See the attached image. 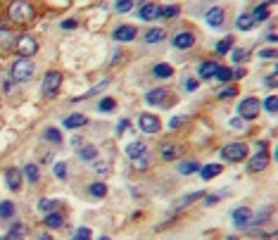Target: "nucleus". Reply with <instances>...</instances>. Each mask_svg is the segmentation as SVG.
<instances>
[{
  "label": "nucleus",
  "mask_w": 278,
  "mask_h": 240,
  "mask_svg": "<svg viewBox=\"0 0 278 240\" xmlns=\"http://www.w3.org/2000/svg\"><path fill=\"white\" fill-rule=\"evenodd\" d=\"M7 14H10L12 22L26 24V22H31V19H33L36 10H33V5L29 2V0H14V2H10V10H7Z\"/></svg>",
  "instance_id": "nucleus-1"
},
{
  "label": "nucleus",
  "mask_w": 278,
  "mask_h": 240,
  "mask_svg": "<svg viewBox=\"0 0 278 240\" xmlns=\"http://www.w3.org/2000/svg\"><path fill=\"white\" fill-rule=\"evenodd\" d=\"M36 72V65H33L31 57H17L10 67V74L14 81H29Z\"/></svg>",
  "instance_id": "nucleus-2"
},
{
  "label": "nucleus",
  "mask_w": 278,
  "mask_h": 240,
  "mask_svg": "<svg viewBox=\"0 0 278 240\" xmlns=\"http://www.w3.org/2000/svg\"><path fill=\"white\" fill-rule=\"evenodd\" d=\"M60 86H62V72H57V69H48V72H45V77H43V86H41L43 95H45V98L57 95Z\"/></svg>",
  "instance_id": "nucleus-3"
},
{
  "label": "nucleus",
  "mask_w": 278,
  "mask_h": 240,
  "mask_svg": "<svg viewBox=\"0 0 278 240\" xmlns=\"http://www.w3.org/2000/svg\"><path fill=\"white\" fill-rule=\"evenodd\" d=\"M221 160L226 162H243L247 160V145L245 143H228L221 148Z\"/></svg>",
  "instance_id": "nucleus-4"
},
{
  "label": "nucleus",
  "mask_w": 278,
  "mask_h": 240,
  "mask_svg": "<svg viewBox=\"0 0 278 240\" xmlns=\"http://www.w3.org/2000/svg\"><path fill=\"white\" fill-rule=\"evenodd\" d=\"M259 109H262V102H259L257 98H243L240 102H238V117L250 121L259 114Z\"/></svg>",
  "instance_id": "nucleus-5"
},
{
  "label": "nucleus",
  "mask_w": 278,
  "mask_h": 240,
  "mask_svg": "<svg viewBox=\"0 0 278 240\" xmlns=\"http://www.w3.org/2000/svg\"><path fill=\"white\" fill-rule=\"evenodd\" d=\"M14 48H17L19 57H33V55L38 53V41L33 36H19L14 41Z\"/></svg>",
  "instance_id": "nucleus-6"
},
{
  "label": "nucleus",
  "mask_w": 278,
  "mask_h": 240,
  "mask_svg": "<svg viewBox=\"0 0 278 240\" xmlns=\"http://www.w3.org/2000/svg\"><path fill=\"white\" fill-rule=\"evenodd\" d=\"M138 129L143 133H148V136H155V133L162 131V124L160 119L155 117V114H148V112H143L138 117Z\"/></svg>",
  "instance_id": "nucleus-7"
},
{
  "label": "nucleus",
  "mask_w": 278,
  "mask_h": 240,
  "mask_svg": "<svg viewBox=\"0 0 278 240\" xmlns=\"http://www.w3.org/2000/svg\"><path fill=\"white\" fill-rule=\"evenodd\" d=\"M204 22H207L209 29H221L224 22H226V10L224 7H219V5L209 7V10L204 12Z\"/></svg>",
  "instance_id": "nucleus-8"
},
{
  "label": "nucleus",
  "mask_w": 278,
  "mask_h": 240,
  "mask_svg": "<svg viewBox=\"0 0 278 240\" xmlns=\"http://www.w3.org/2000/svg\"><path fill=\"white\" fill-rule=\"evenodd\" d=\"M269 160H271V157H269L267 150H259L257 155H252V157L247 160V171H250V174H259V171H264V169L269 166Z\"/></svg>",
  "instance_id": "nucleus-9"
},
{
  "label": "nucleus",
  "mask_w": 278,
  "mask_h": 240,
  "mask_svg": "<svg viewBox=\"0 0 278 240\" xmlns=\"http://www.w3.org/2000/svg\"><path fill=\"white\" fill-rule=\"evenodd\" d=\"M250 219H252V209L250 207H235L231 212V221H233L235 229H247L250 226Z\"/></svg>",
  "instance_id": "nucleus-10"
},
{
  "label": "nucleus",
  "mask_w": 278,
  "mask_h": 240,
  "mask_svg": "<svg viewBox=\"0 0 278 240\" xmlns=\"http://www.w3.org/2000/svg\"><path fill=\"white\" fill-rule=\"evenodd\" d=\"M136 36H138V29L131 26V24H121V26H117V29L112 31V38H114L117 43H128V41H133Z\"/></svg>",
  "instance_id": "nucleus-11"
},
{
  "label": "nucleus",
  "mask_w": 278,
  "mask_h": 240,
  "mask_svg": "<svg viewBox=\"0 0 278 240\" xmlns=\"http://www.w3.org/2000/svg\"><path fill=\"white\" fill-rule=\"evenodd\" d=\"M21 183H24V174H21V169L17 166H10V169H5V186L10 188V190H19Z\"/></svg>",
  "instance_id": "nucleus-12"
},
{
  "label": "nucleus",
  "mask_w": 278,
  "mask_h": 240,
  "mask_svg": "<svg viewBox=\"0 0 278 240\" xmlns=\"http://www.w3.org/2000/svg\"><path fill=\"white\" fill-rule=\"evenodd\" d=\"M171 45L176 48V50H188L195 45V33L192 31H179L174 38H171Z\"/></svg>",
  "instance_id": "nucleus-13"
},
{
  "label": "nucleus",
  "mask_w": 278,
  "mask_h": 240,
  "mask_svg": "<svg viewBox=\"0 0 278 240\" xmlns=\"http://www.w3.org/2000/svg\"><path fill=\"white\" fill-rule=\"evenodd\" d=\"M86 124H88V117L81 114V112H72V114H67L62 119V126L64 129H69V131H74V129H84Z\"/></svg>",
  "instance_id": "nucleus-14"
},
{
  "label": "nucleus",
  "mask_w": 278,
  "mask_h": 240,
  "mask_svg": "<svg viewBox=\"0 0 278 240\" xmlns=\"http://www.w3.org/2000/svg\"><path fill=\"white\" fill-rule=\"evenodd\" d=\"M167 98H169L167 88H152V90L145 93V102H148V105H169Z\"/></svg>",
  "instance_id": "nucleus-15"
},
{
  "label": "nucleus",
  "mask_w": 278,
  "mask_h": 240,
  "mask_svg": "<svg viewBox=\"0 0 278 240\" xmlns=\"http://www.w3.org/2000/svg\"><path fill=\"white\" fill-rule=\"evenodd\" d=\"M29 236V226L26 224H21V221H14L10 226V231L5 233V238L2 240H24Z\"/></svg>",
  "instance_id": "nucleus-16"
},
{
  "label": "nucleus",
  "mask_w": 278,
  "mask_h": 240,
  "mask_svg": "<svg viewBox=\"0 0 278 240\" xmlns=\"http://www.w3.org/2000/svg\"><path fill=\"white\" fill-rule=\"evenodd\" d=\"M138 17L143 22H155V19H160V5H155V2H145L143 7H140Z\"/></svg>",
  "instance_id": "nucleus-17"
},
{
  "label": "nucleus",
  "mask_w": 278,
  "mask_h": 240,
  "mask_svg": "<svg viewBox=\"0 0 278 240\" xmlns=\"http://www.w3.org/2000/svg\"><path fill=\"white\" fill-rule=\"evenodd\" d=\"M43 224H45L48 229H53V231L62 229V224H64V214L60 212V209H53V212H48V214L43 217Z\"/></svg>",
  "instance_id": "nucleus-18"
},
{
  "label": "nucleus",
  "mask_w": 278,
  "mask_h": 240,
  "mask_svg": "<svg viewBox=\"0 0 278 240\" xmlns=\"http://www.w3.org/2000/svg\"><path fill=\"white\" fill-rule=\"evenodd\" d=\"M216 69H219V65L216 62H212V60H204V62H200L197 65V79H212L214 74H216Z\"/></svg>",
  "instance_id": "nucleus-19"
},
{
  "label": "nucleus",
  "mask_w": 278,
  "mask_h": 240,
  "mask_svg": "<svg viewBox=\"0 0 278 240\" xmlns=\"http://www.w3.org/2000/svg\"><path fill=\"white\" fill-rule=\"evenodd\" d=\"M143 153H148V143L145 141H131L126 145V157L128 160H136V157H140Z\"/></svg>",
  "instance_id": "nucleus-20"
},
{
  "label": "nucleus",
  "mask_w": 278,
  "mask_h": 240,
  "mask_svg": "<svg viewBox=\"0 0 278 240\" xmlns=\"http://www.w3.org/2000/svg\"><path fill=\"white\" fill-rule=\"evenodd\" d=\"M224 171V166L221 164H204V166H200L197 169V174H200V178H204V181H209V178H216V176Z\"/></svg>",
  "instance_id": "nucleus-21"
},
{
  "label": "nucleus",
  "mask_w": 278,
  "mask_h": 240,
  "mask_svg": "<svg viewBox=\"0 0 278 240\" xmlns=\"http://www.w3.org/2000/svg\"><path fill=\"white\" fill-rule=\"evenodd\" d=\"M76 157H79V160H81V162H95L97 160V148L95 145H81V148H79V153H76Z\"/></svg>",
  "instance_id": "nucleus-22"
},
{
  "label": "nucleus",
  "mask_w": 278,
  "mask_h": 240,
  "mask_svg": "<svg viewBox=\"0 0 278 240\" xmlns=\"http://www.w3.org/2000/svg\"><path fill=\"white\" fill-rule=\"evenodd\" d=\"M167 38V29H162V26H155V29H150L145 36H143V41L148 45H152V43H160V41H164Z\"/></svg>",
  "instance_id": "nucleus-23"
},
{
  "label": "nucleus",
  "mask_w": 278,
  "mask_h": 240,
  "mask_svg": "<svg viewBox=\"0 0 278 240\" xmlns=\"http://www.w3.org/2000/svg\"><path fill=\"white\" fill-rule=\"evenodd\" d=\"M179 157V148L174 145V143H164L160 148V160H164V162H171V160H176Z\"/></svg>",
  "instance_id": "nucleus-24"
},
{
  "label": "nucleus",
  "mask_w": 278,
  "mask_h": 240,
  "mask_svg": "<svg viewBox=\"0 0 278 240\" xmlns=\"http://www.w3.org/2000/svg\"><path fill=\"white\" fill-rule=\"evenodd\" d=\"M252 26H255V19H252V14H250V12L238 14V19H235V29H238V31H250Z\"/></svg>",
  "instance_id": "nucleus-25"
},
{
  "label": "nucleus",
  "mask_w": 278,
  "mask_h": 240,
  "mask_svg": "<svg viewBox=\"0 0 278 240\" xmlns=\"http://www.w3.org/2000/svg\"><path fill=\"white\" fill-rule=\"evenodd\" d=\"M152 77L155 79H171L174 77V69H171L167 62H157V65L152 67Z\"/></svg>",
  "instance_id": "nucleus-26"
},
{
  "label": "nucleus",
  "mask_w": 278,
  "mask_h": 240,
  "mask_svg": "<svg viewBox=\"0 0 278 240\" xmlns=\"http://www.w3.org/2000/svg\"><path fill=\"white\" fill-rule=\"evenodd\" d=\"M88 195L93 197V200H102L107 195V186L102 181H93L91 186H88Z\"/></svg>",
  "instance_id": "nucleus-27"
},
{
  "label": "nucleus",
  "mask_w": 278,
  "mask_h": 240,
  "mask_svg": "<svg viewBox=\"0 0 278 240\" xmlns=\"http://www.w3.org/2000/svg\"><path fill=\"white\" fill-rule=\"evenodd\" d=\"M21 174H24V178H26L29 183H38V178H41V169H38L36 164H26V166L21 169Z\"/></svg>",
  "instance_id": "nucleus-28"
},
{
  "label": "nucleus",
  "mask_w": 278,
  "mask_h": 240,
  "mask_svg": "<svg viewBox=\"0 0 278 240\" xmlns=\"http://www.w3.org/2000/svg\"><path fill=\"white\" fill-rule=\"evenodd\" d=\"M202 195H204L202 190H195V193H188V195H183L181 200H179V202L174 205V209H183V207H188V205H192L195 200H200Z\"/></svg>",
  "instance_id": "nucleus-29"
},
{
  "label": "nucleus",
  "mask_w": 278,
  "mask_h": 240,
  "mask_svg": "<svg viewBox=\"0 0 278 240\" xmlns=\"http://www.w3.org/2000/svg\"><path fill=\"white\" fill-rule=\"evenodd\" d=\"M14 214H17L14 202H12V200H2V202H0V219L5 221V219H12Z\"/></svg>",
  "instance_id": "nucleus-30"
},
{
  "label": "nucleus",
  "mask_w": 278,
  "mask_h": 240,
  "mask_svg": "<svg viewBox=\"0 0 278 240\" xmlns=\"http://www.w3.org/2000/svg\"><path fill=\"white\" fill-rule=\"evenodd\" d=\"M43 138L48 143H53V145H60L62 143V133H60V129H55V126H48L45 133H43Z\"/></svg>",
  "instance_id": "nucleus-31"
},
{
  "label": "nucleus",
  "mask_w": 278,
  "mask_h": 240,
  "mask_svg": "<svg viewBox=\"0 0 278 240\" xmlns=\"http://www.w3.org/2000/svg\"><path fill=\"white\" fill-rule=\"evenodd\" d=\"M200 169V164L195 162V160H183V162H179V174H195Z\"/></svg>",
  "instance_id": "nucleus-32"
},
{
  "label": "nucleus",
  "mask_w": 278,
  "mask_h": 240,
  "mask_svg": "<svg viewBox=\"0 0 278 240\" xmlns=\"http://www.w3.org/2000/svg\"><path fill=\"white\" fill-rule=\"evenodd\" d=\"M271 212H274V207H271V205H267L264 209H259L257 214H252V219H250V224H252V226H257V224H264V221L269 219V214H271Z\"/></svg>",
  "instance_id": "nucleus-33"
},
{
  "label": "nucleus",
  "mask_w": 278,
  "mask_h": 240,
  "mask_svg": "<svg viewBox=\"0 0 278 240\" xmlns=\"http://www.w3.org/2000/svg\"><path fill=\"white\" fill-rule=\"evenodd\" d=\"M57 207H60V202L53 200V197H43L41 202H38V212H43V214H48V212H53Z\"/></svg>",
  "instance_id": "nucleus-34"
},
{
  "label": "nucleus",
  "mask_w": 278,
  "mask_h": 240,
  "mask_svg": "<svg viewBox=\"0 0 278 240\" xmlns=\"http://www.w3.org/2000/svg\"><path fill=\"white\" fill-rule=\"evenodd\" d=\"M250 14H252L255 24H257V22H267V19H269V7L264 5V2H262V5H257L255 12H250Z\"/></svg>",
  "instance_id": "nucleus-35"
},
{
  "label": "nucleus",
  "mask_w": 278,
  "mask_h": 240,
  "mask_svg": "<svg viewBox=\"0 0 278 240\" xmlns=\"http://www.w3.org/2000/svg\"><path fill=\"white\" fill-rule=\"evenodd\" d=\"M214 77L219 79L221 83H231V81H233V72H231L228 67H221V65H219V69H216V74H214Z\"/></svg>",
  "instance_id": "nucleus-36"
},
{
  "label": "nucleus",
  "mask_w": 278,
  "mask_h": 240,
  "mask_svg": "<svg viewBox=\"0 0 278 240\" xmlns=\"http://www.w3.org/2000/svg\"><path fill=\"white\" fill-rule=\"evenodd\" d=\"M148 166H150V153H143L140 157L133 160V169H136V171H145Z\"/></svg>",
  "instance_id": "nucleus-37"
},
{
  "label": "nucleus",
  "mask_w": 278,
  "mask_h": 240,
  "mask_svg": "<svg viewBox=\"0 0 278 240\" xmlns=\"http://www.w3.org/2000/svg\"><path fill=\"white\" fill-rule=\"evenodd\" d=\"M179 5H167V7H160V17L162 19H174V17H179Z\"/></svg>",
  "instance_id": "nucleus-38"
},
{
  "label": "nucleus",
  "mask_w": 278,
  "mask_h": 240,
  "mask_svg": "<svg viewBox=\"0 0 278 240\" xmlns=\"http://www.w3.org/2000/svg\"><path fill=\"white\" fill-rule=\"evenodd\" d=\"M231 45H233V36H226V38H221V41L216 43V53L219 55L231 53Z\"/></svg>",
  "instance_id": "nucleus-39"
},
{
  "label": "nucleus",
  "mask_w": 278,
  "mask_h": 240,
  "mask_svg": "<svg viewBox=\"0 0 278 240\" xmlns=\"http://www.w3.org/2000/svg\"><path fill=\"white\" fill-rule=\"evenodd\" d=\"M97 109H100V112H114V109H117V100L114 98H102L100 102H97Z\"/></svg>",
  "instance_id": "nucleus-40"
},
{
  "label": "nucleus",
  "mask_w": 278,
  "mask_h": 240,
  "mask_svg": "<svg viewBox=\"0 0 278 240\" xmlns=\"http://www.w3.org/2000/svg\"><path fill=\"white\" fill-rule=\"evenodd\" d=\"M72 240H93V233H91V229H86V226H79L72 233Z\"/></svg>",
  "instance_id": "nucleus-41"
},
{
  "label": "nucleus",
  "mask_w": 278,
  "mask_h": 240,
  "mask_svg": "<svg viewBox=\"0 0 278 240\" xmlns=\"http://www.w3.org/2000/svg\"><path fill=\"white\" fill-rule=\"evenodd\" d=\"M14 43V33L7 29H0V48H10Z\"/></svg>",
  "instance_id": "nucleus-42"
},
{
  "label": "nucleus",
  "mask_w": 278,
  "mask_h": 240,
  "mask_svg": "<svg viewBox=\"0 0 278 240\" xmlns=\"http://www.w3.org/2000/svg\"><path fill=\"white\" fill-rule=\"evenodd\" d=\"M262 105H264V109H267L269 114H276V109H278V98H276V95H269L267 100H262Z\"/></svg>",
  "instance_id": "nucleus-43"
},
{
  "label": "nucleus",
  "mask_w": 278,
  "mask_h": 240,
  "mask_svg": "<svg viewBox=\"0 0 278 240\" xmlns=\"http://www.w3.org/2000/svg\"><path fill=\"white\" fill-rule=\"evenodd\" d=\"M131 7H133V0H117V2H114V10H117L119 14L131 12Z\"/></svg>",
  "instance_id": "nucleus-44"
},
{
  "label": "nucleus",
  "mask_w": 278,
  "mask_h": 240,
  "mask_svg": "<svg viewBox=\"0 0 278 240\" xmlns=\"http://www.w3.org/2000/svg\"><path fill=\"white\" fill-rule=\"evenodd\" d=\"M53 174L57 176V178H67V162H55Z\"/></svg>",
  "instance_id": "nucleus-45"
},
{
  "label": "nucleus",
  "mask_w": 278,
  "mask_h": 240,
  "mask_svg": "<svg viewBox=\"0 0 278 240\" xmlns=\"http://www.w3.org/2000/svg\"><path fill=\"white\" fill-rule=\"evenodd\" d=\"M224 195H226L224 190H216V193H212V195L204 200V207H212V205H216V202H219V200H221Z\"/></svg>",
  "instance_id": "nucleus-46"
},
{
  "label": "nucleus",
  "mask_w": 278,
  "mask_h": 240,
  "mask_svg": "<svg viewBox=\"0 0 278 240\" xmlns=\"http://www.w3.org/2000/svg\"><path fill=\"white\" fill-rule=\"evenodd\" d=\"M197 79H183V90H188V93H195L197 90Z\"/></svg>",
  "instance_id": "nucleus-47"
},
{
  "label": "nucleus",
  "mask_w": 278,
  "mask_h": 240,
  "mask_svg": "<svg viewBox=\"0 0 278 240\" xmlns=\"http://www.w3.org/2000/svg\"><path fill=\"white\" fill-rule=\"evenodd\" d=\"M257 55H259V60H276V48H264Z\"/></svg>",
  "instance_id": "nucleus-48"
},
{
  "label": "nucleus",
  "mask_w": 278,
  "mask_h": 240,
  "mask_svg": "<svg viewBox=\"0 0 278 240\" xmlns=\"http://www.w3.org/2000/svg\"><path fill=\"white\" fill-rule=\"evenodd\" d=\"M233 95H235V86H226V88H221V90L216 93V98H221V100L233 98Z\"/></svg>",
  "instance_id": "nucleus-49"
},
{
  "label": "nucleus",
  "mask_w": 278,
  "mask_h": 240,
  "mask_svg": "<svg viewBox=\"0 0 278 240\" xmlns=\"http://www.w3.org/2000/svg\"><path fill=\"white\" fill-rule=\"evenodd\" d=\"M185 121H188V117H183V114H179V117H174V119L169 121V129H171V131H174V129H181V126L185 124Z\"/></svg>",
  "instance_id": "nucleus-50"
},
{
  "label": "nucleus",
  "mask_w": 278,
  "mask_h": 240,
  "mask_svg": "<svg viewBox=\"0 0 278 240\" xmlns=\"http://www.w3.org/2000/svg\"><path fill=\"white\" fill-rule=\"evenodd\" d=\"M60 26H62V31H74L76 26H79V22H76V19H64Z\"/></svg>",
  "instance_id": "nucleus-51"
},
{
  "label": "nucleus",
  "mask_w": 278,
  "mask_h": 240,
  "mask_svg": "<svg viewBox=\"0 0 278 240\" xmlns=\"http://www.w3.org/2000/svg\"><path fill=\"white\" fill-rule=\"evenodd\" d=\"M231 57H233V62L238 65V62H245L247 53H245V50H240V48H238V50H233V55H231Z\"/></svg>",
  "instance_id": "nucleus-52"
},
{
  "label": "nucleus",
  "mask_w": 278,
  "mask_h": 240,
  "mask_svg": "<svg viewBox=\"0 0 278 240\" xmlns=\"http://www.w3.org/2000/svg\"><path fill=\"white\" fill-rule=\"evenodd\" d=\"M264 86H267V88H276L278 86V83H276V72H271V74L264 79Z\"/></svg>",
  "instance_id": "nucleus-53"
},
{
  "label": "nucleus",
  "mask_w": 278,
  "mask_h": 240,
  "mask_svg": "<svg viewBox=\"0 0 278 240\" xmlns=\"http://www.w3.org/2000/svg\"><path fill=\"white\" fill-rule=\"evenodd\" d=\"M128 126H131V121L128 119H119V124H117V133H124L128 129Z\"/></svg>",
  "instance_id": "nucleus-54"
},
{
  "label": "nucleus",
  "mask_w": 278,
  "mask_h": 240,
  "mask_svg": "<svg viewBox=\"0 0 278 240\" xmlns=\"http://www.w3.org/2000/svg\"><path fill=\"white\" fill-rule=\"evenodd\" d=\"M231 72H233V79H243L247 74L245 67H235V69H231Z\"/></svg>",
  "instance_id": "nucleus-55"
},
{
  "label": "nucleus",
  "mask_w": 278,
  "mask_h": 240,
  "mask_svg": "<svg viewBox=\"0 0 278 240\" xmlns=\"http://www.w3.org/2000/svg\"><path fill=\"white\" fill-rule=\"evenodd\" d=\"M93 164H95V169H97V171H100V174H102V171H107V169H109V164H105V162H97V160H95V162H93Z\"/></svg>",
  "instance_id": "nucleus-56"
},
{
  "label": "nucleus",
  "mask_w": 278,
  "mask_h": 240,
  "mask_svg": "<svg viewBox=\"0 0 278 240\" xmlns=\"http://www.w3.org/2000/svg\"><path fill=\"white\" fill-rule=\"evenodd\" d=\"M81 143H84L81 136H72V148H81Z\"/></svg>",
  "instance_id": "nucleus-57"
},
{
  "label": "nucleus",
  "mask_w": 278,
  "mask_h": 240,
  "mask_svg": "<svg viewBox=\"0 0 278 240\" xmlns=\"http://www.w3.org/2000/svg\"><path fill=\"white\" fill-rule=\"evenodd\" d=\"M231 126H233V129H243L245 121H240V117H238V119H231Z\"/></svg>",
  "instance_id": "nucleus-58"
},
{
  "label": "nucleus",
  "mask_w": 278,
  "mask_h": 240,
  "mask_svg": "<svg viewBox=\"0 0 278 240\" xmlns=\"http://www.w3.org/2000/svg\"><path fill=\"white\" fill-rule=\"evenodd\" d=\"M36 240H53V236H50L48 231H43V233H38V236H36Z\"/></svg>",
  "instance_id": "nucleus-59"
},
{
  "label": "nucleus",
  "mask_w": 278,
  "mask_h": 240,
  "mask_svg": "<svg viewBox=\"0 0 278 240\" xmlns=\"http://www.w3.org/2000/svg\"><path fill=\"white\" fill-rule=\"evenodd\" d=\"M267 41H269V43H276V31H274V29L267 33Z\"/></svg>",
  "instance_id": "nucleus-60"
},
{
  "label": "nucleus",
  "mask_w": 278,
  "mask_h": 240,
  "mask_svg": "<svg viewBox=\"0 0 278 240\" xmlns=\"http://www.w3.org/2000/svg\"><path fill=\"white\" fill-rule=\"evenodd\" d=\"M97 240H109V236H100V238H97Z\"/></svg>",
  "instance_id": "nucleus-61"
},
{
  "label": "nucleus",
  "mask_w": 278,
  "mask_h": 240,
  "mask_svg": "<svg viewBox=\"0 0 278 240\" xmlns=\"http://www.w3.org/2000/svg\"><path fill=\"white\" fill-rule=\"evenodd\" d=\"M228 240H235V238H233V236H231V238H228Z\"/></svg>",
  "instance_id": "nucleus-62"
}]
</instances>
